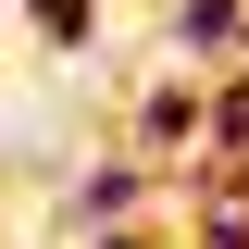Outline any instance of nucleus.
<instances>
[{"label": "nucleus", "mask_w": 249, "mask_h": 249, "mask_svg": "<svg viewBox=\"0 0 249 249\" xmlns=\"http://www.w3.org/2000/svg\"><path fill=\"white\" fill-rule=\"evenodd\" d=\"M88 249H187V237H175V224L150 212V224H112V237H88Z\"/></svg>", "instance_id": "5"}, {"label": "nucleus", "mask_w": 249, "mask_h": 249, "mask_svg": "<svg viewBox=\"0 0 249 249\" xmlns=\"http://www.w3.org/2000/svg\"><path fill=\"white\" fill-rule=\"evenodd\" d=\"M162 50L199 62V75H237L249 62V0H162Z\"/></svg>", "instance_id": "3"}, {"label": "nucleus", "mask_w": 249, "mask_h": 249, "mask_svg": "<svg viewBox=\"0 0 249 249\" xmlns=\"http://www.w3.org/2000/svg\"><path fill=\"white\" fill-rule=\"evenodd\" d=\"M150 199H162V162H137V150L112 137L88 175H62V187H50V237H62V249H88V237H112V224H150Z\"/></svg>", "instance_id": "1"}, {"label": "nucleus", "mask_w": 249, "mask_h": 249, "mask_svg": "<svg viewBox=\"0 0 249 249\" xmlns=\"http://www.w3.org/2000/svg\"><path fill=\"white\" fill-rule=\"evenodd\" d=\"M13 25H25L37 50H62V62H88V50H100V0H13Z\"/></svg>", "instance_id": "4"}, {"label": "nucleus", "mask_w": 249, "mask_h": 249, "mask_svg": "<svg viewBox=\"0 0 249 249\" xmlns=\"http://www.w3.org/2000/svg\"><path fill=\"white\" fill-rule=\"evenodd\" d=\"M124 150H137V162H199V150H212V75H199V62L150 75V88L124 100Z\"/></svg>", "instance_id": "2"}]
</instances>
